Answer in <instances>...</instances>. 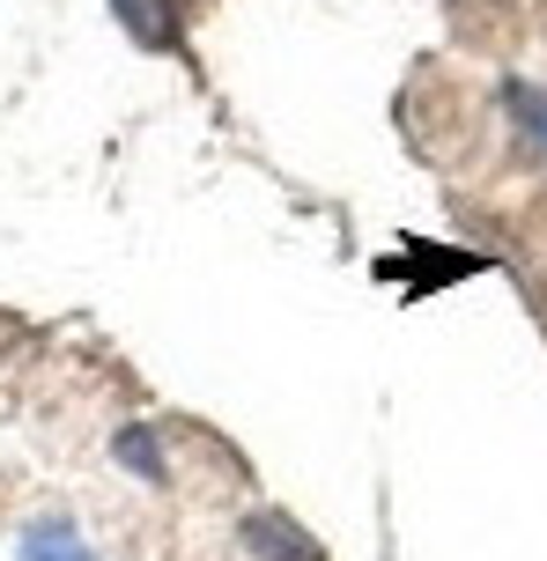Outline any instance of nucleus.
Wrapping results in <instances>:
<instances>
[{
    "label": "nucleus",
    "mask_w": 547,
    "mask_h": 561,
    "mask_svg": "<svg viewBox=\"0 0 547 561\" xmlns=\"http://www.w3.org/2000/svg\"><path fill=\"white\" fill-rule=\"evenodd\" d=\"M118 23L134 30V45H148V53H171L178 45V8L171 0H112Z\"/></svg>",
    "instance_id": "obj_1"
},
{
    "label": "nucleus",
    "mask_w": 547,
    "mask_h": 561,
    "mask_svg": "<svg viewBox=\"0 0 547 561\" xmlns=\"http://www.w3.org/2000/svg\"><path fill=\"white\" fill-rule=\"evenodd\" d=\"M511 112L533 126V140H547V96H540V89H511Z\"/></svg>",
    "instance_id": "obj_4"
},
{
    "label": "nucleus",
    "mask_w": 547,
    "mask_h": 561,
    "mask_svg": "<svg viewBox=\"0 0 547 561\" xmlns=\"http://www.w3.org/2000/svg\"><path fill=\"white\" fill-rule=\"evenodd\" d=\"M23 561H96V554L82 547V533H75V525H59V517H37V525L23 533Z\"/></svg>",
    "instance_id": "obj_2"
},
{
    "label": "nucleus",
    "mask_w": 547,
    "mask_h": 561,
    "mask_svg": "<svg viewBox=\"0 0 547 561\" xmlns=\"http://www.w3.org/2000/svg\"><path fill=\"white\" fill-rule=\"evenodd\" d=\"M244 547H252L260 561H318V554H311V539L288 533L282 517H252V525H244Z\"/></svg>",
    "instance_id": "obj_3"
}]
</instances>
